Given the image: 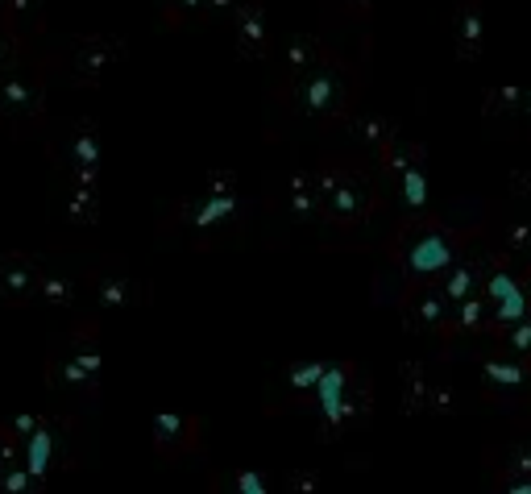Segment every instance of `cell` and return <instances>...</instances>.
Masks as SVG:
<instances>
[{
  "label": "cell",
  "instance_id": "obj_26",
  "mask_svg": "<svg viewBox=\"0 0 531 494\" xmlns=\"http://www.w3.org/2000/svg\"><path fill=\"white\" fill-rule=\"evenodd\" d=\"M457 320H461V328H486V324H490V316H486V304H482L478 295L457 299Z\"/></svg>",
  "mask_w": 531,
  "mask_h": 494
},
{
  "label": "cell",
  "instance_id": "obj_16",
  "mask_svg": "<svg viewBox=\"0 0 531 494\" xmlns=\"http://www.w3.org/2000/svg\"><path fill=\"white\" fill-rule=\"evenodd\" d=\"M154 445L162 457H179L195 445V420L183 416H154Z\"/></svg>",
  "mask_w": 531,
  "mask_h": 494
},
{
  "label": "cell",
  "instance_id": "obj_37",
  "mask_svg": "<svg viewBox=\"0 0 531 494\" xmlns=\"http://www.w3.org/2000/svg\"><path fill=\"white\" fill-rule=\"evenodd\" d=\"M523 270H527V279H531V250L523 254Z\"/></svg>",
  "mask_w": 531,
  "mask_h": 494
},
{
  "label": "cell",
  "instance_id": "obj_6",
  "mask_svg": "<svg viewBox=\"0 0 531 494\" xmlns=\"http://www.w3.org/2000/svg\"><path fill=\"white\" fill-rule=\"evenodd\" d=\"M42 262L34 254H0V304L25 308L38 299Z\"/></svg>",
  "mask_w": 531,
  "mask_h": 494
},
{
  "label": "cell",
  "instance_id": "obj_4",
  "mask_svg": "<svg viewBox=\"0 0 531 494\" xmlns=\"http://www.w3.org/2000/svg\"><path fill=\"white\" fill-rule=\"evenodd\" d=\"M125 59V42L121 38H108V34H92V38H75L67 46V75L71 84H83V88H96L104 84V75L113 71L117 63Z\"/></svg>",
  "mask_w": 531,
  "mask_h": 494
},
{
  "label": "cell",
  "instance_id": "obj_10",
  "mask_svg": "<svg viewBox=\"0 0 531 494\" xmlns=\"http://www.w3.org/2000/svg\"><path fill=\"white\" fill-rule=\"evenodd\" d=\"M233 42L241 50V59H262L266 54V13H262V0H241L233 9Z\"/></svg>",
  "mask_w": 531,
  "mask_h": 494
},
{
  "label": "cell",
  "instance_id": "obj_11",
  "mask_svg": "<svg viewBox=\"0 0 531 494\" xmlns=\"http://www.w3.org/2000/svg\"><path fill=\"white\" fill-rule=\"evenodd\" d=\"M92 295L100 308H137L150 299V287L142 279H129V274H96Z\"/></svg>",
  "mask_w": 531,
  "mask_h": 494
},
{
  "label": "cell",
  "instance_id": "obj_23",
  "mask_svg": "<svg viewBox=\"0 0 531 494\" xmlns=\"http://www.w3.org/2000/svg\"><path fill=\"white\" fill-rule=\"evenodd\" d=\"M21 59H25V34H17L13 25L0 21V75L21 67Z\"/></svg>",
  "mask_w": 531,
  "mask_h": 494
},
{
  "label": "cell",
  "instance_id": "obj_2",
  "mask_svg": "<svg viewBox=\"0 0 531 494\" xmlns=\"http://www.w3.org/2000/svg\"><path fill=\"white\" fill-rule=\"evenodd\" d=\"M46 113V79L38 67H13L0 75V125L34 129Z\"/></svg>",
  "mask_w": 531,
  "mask_h": 494
},
{
  "label": "cell",
  "instance_id": "obj_22",
  "mask_svg": "<svg viewBox=\"0 0 531 494\" xmlns=\"http://www.w3.org/2000/svg\"><path fill=\"white\" fill-rule=\"evenodd\" d=\"M291 208L299 212V216H320V183L312 179V175H295L291 179Z\"/></svg>",
  "mask_w": 531,
  "mask_h": 494
},
{
  "label": "cell",
  "instance_id": "obj_5",
  "mask_svg": "<svg viewBox=\"0 0 531 494\" xmlns=\"http://www.w3.org/2000/svg\"><path fill=\"white\" fill-rule=\"evenodd\" d=\"M299 108L307 117H316V121H332V117H341L345 113V104H349V92H345V79L337 71H328V67H316V71H307L299 75Z\"/></svg>",
  "mask_w": 531,
  "mask_h": 494
},
{
  "label": "cell",
  "instance_id": "obj_19",
  "mask_svg": "<svg viewBox=\"0 0 531 494\" xmlns=\"http://www.w3.org/2000/svg\"><path fill=\"white\" fill-rule=\"evenodd\" d=\"M403 378H407V387H403V407L411 411V416H419V411H432V395H436L432 374L419 366V362H411V366H403Z\"/></svg>",
  "mask_w": 531,
  "mask_h": 494
},
{
  "label": "cell",
  "instance_id": "obj_34",
  "mask_svg": "<svg viewBox=\"0 0 531 494\" xmlns=\"http://www.w3.org/2000/svg\"><path fill=\"white\" fill-rule=\"evenodd\" d=\"M233 486L245 490V494H262L266 490V478L262 474H233Z\"/></svg>",
  "mask_w": 531,
  "mask_h": 494
},
{
  "label": "cell",
  "instance_id": "obj_31",
  "mask_svg": "<svg viewBox=\"0 0 531 494\" xmlns=\"http://www.w3.org/2000/svg\"><path fill=\"white\" fill-rule=\"evenodd\" d=\"M531 250V225H511L507 229V254L511 258H523Z\"/></svg>",
  "mask_w": 531,
  "mask_h": 494
},
{
  "label": "cell",
  "instance_id": "obj_32",
  "mask_svg": "<svg viewBox=\"0 0 531 494\" xmlns=\"http://www.w3.org/2000/svg\"><path fill=\"white\" fill-rule=\"evenodd\" d=\"M502 478H531V453L527 449H515L502 465Z\"/></svg>",
  "mask_w": 531,
  "mask_h": 494
},
{
  "label": "cell",
  "instance_id": "obj_29",
  "mask_svg": "<svg viewBox=\"0 0 531 494\" xmlns=\"http://www.w3.org/2000/svg\"><path fill=\"white\" fill-rule=\"evenodd\" d=\"M357 137H361V142H374V146H382L386 137H395V129H390L382 117H370V121H357Z\"/></svg>",
  "mask_w": 531,
  "mask_h": 494
},
{
  "label": "cell",
  "instance_id": "obj_38",
  "mask_svg": "<svg viewBox=\"0 0 531 494\" xmlns=\"http://www.w3.org/2000/svg\"><path fill=\"white\" fill-rule=\"evenodd\" d=\"M0 9H5V0H0Z\"/></svg>",
  "mask_w": 531,
  "mask_h": 494
},
{
  "label": "cell",
  "instance_id": "obj_24",
  "mask_svg": "<svg viewBox=\"0 0 531 494\" xmlns=\"http://www.w3.org/2000/svg\"><path fill=\"white\" fill-rule=\"evenodd\" d=\"M478 266H457L453 270V279H449V287H444V295H449L453 299V304H457V299H469V295H478Z\"/></svg>",
  "mask_w": 531,
  "mask_h": 494
},
{
  "label": "cell",
  "instance_id": "obj_35",
  "mask_svg": "<svg viewBox=\"0 0 531 494\" xmlns=\"http://www.w3.org/2000/svg\"><path fill=\"white\" fill-rule=\"evenodd\" d=\"M237 0H208V13H233Z\"/></svg>",
  "mask_w": 531,
  "mask_h": 494
},
{
  "label": "cell",
  "instance_id": "obj_12",
  "mask_svg": "<svg viewBox=\"0 0 531 494\" xmlns=\"http://www.w3.org/2000/svg\"><path fill=\"white\" fill-rule=\"evenodd\" d=\"M233 204H237V196H233V175H212V187L204 191V200H200V208H195V229H212V225H220L225 216L233 212Z\"/></svg>",
  "mask_w": 531,
  "mask_h": 494
},
{
  "label": "cell",
  "instance_id": "obj_3",
  "mask_svg": "<svg viewBox=\"0 0 531 494\" xmlns=\"http://www.w3.org/2000/svg\"><path fill=\"white\" fill-rule=\"evenodd\" d=\"M316 183H320V212L332 216L337 225H357V221H366V216H370L374 191L361 175H353V171H324Z\"/></svg>",
  "mask_w": 531,
  "mask_h": 494
},
{
  "label": "cell",
  "instance_id": "obj_21",
  "mask_svg": "<svg viewBox=\"0 0 531 494\" xmlns=\"http://www.w3.org/2000/svg\"><path fill=\"white\" fill-rule=\"evenodd\" d=\"M316 67H324V46L316 38H291V46H287V71L299 79V75L316 71Z\"/></svg>",
  "mask_w": 531,
  "mask_h": 494
},
{
  "label": "cell",
  "instance_id": "obj_8",
  "mask_svg": "<svg viewBox=\"0 0 531 494\" xmlns=\"http://www.w3.org/2000/svg\"><path fill=\"white\" fill-rule=\"evenodd\" d=\"M403 266L415 279H432V274L453 266V245L444 241V233H419L411 245H403Z\"/></svg>",
  "mask_w": 531,
  "mask_h": 494
},
{
  "label": "cell",
  "instance_id": "obj_1",
  "mask_svg": "<svg viewBox=\"0 0 531 494\" xmlns=\"http://www.w3.org/2000/svg\"><path fill=\"white\" fill-rule=\"evenodd\" d=\"M46 378L59 391H96L100 382V341H96V324H79L75 333H67L59 345L50 349Z\"/></svg>",
  "mask_w": 531,
  "mask_h": 494
},
{
  "label": "cell",
  "instance_id": "obj_36",
  "mask_svg": "<svg viewBox=\"0 0 531 494\" xmlns=\"http://www.w3.org/2000/svg\"><path fill=\"white\" fill-rule=\"evenodd\" d=\"M515 187L523 191V196H531V171H519V175H515Z\"/></svg>",
  "mask_w": 531,
  "mask_h": 494
},
{
  "label": "cell",
  "instance_id": "obj_28",
  "mask_svg": "<svg viewBox=\"0 0 531 494\" xmlns=\"http://www.w3.org/2000/svg\"><path fill=\"white\" fill-rule=\"evenodd\" d=\"M399 179H403V191H407V204L411 208L424 204V162H419V167H411V171H403Z\"/></svg>",
  "mask_w": 531,
  "mask_h": 494
},
{
  "label": "cell",
  "instance_id": "obj_9",
  "mask_svg": "<svg viewBox=\"0 0 531 494\" xmlns=\"http://www.w3.org/2000/svg\"><path fill=\"white\" fill-rule=\"evenodd\" d=\"M63 445H59V424L54 420H42L30 436H25V445H21V457H25V470H30L34 486H42L54 470V461H59Z\"/></svg>",
  "mask_w": 531,
  "mask_h": 494
},
{
  "label": "cell",
  "instance_id": "obj_18",
  "mask_svg": "<svg viewBox=\"0 0 531 494\" xmlns=\"http://www.w3.org/2000/svg\"><path fill=\"white\" fill-rule=\"evenodd\" d=\"M444 320H449V295H436V291L411 295V312H407L411 328H440Z\"/></svg>",
  "mask_w": 531,
  "mask_h": 494
},
{
  "label": "cell",
  "instance_id": "obj_27",
  "mask_svg": "<svg viewBox=\"0 0 531 494\" xmlns=\"http://www.w3.org/2000/svg\"><path fill=\"white\" fill-rule=\"evenodd\" d=\"M523 104V92L519 88H498V92H490V100H486V117H494V113H515V108Z\"/></svg>",
  "mask_w": 531,
  "mask_h": 494
},
{
  "label": "cell",
  "instance_id": "obj_13",
  "mask_svg": "<svg viewBox=\"0 0 531 494\" xmlns=\"http://www.w3.org/2000/svg\"><path fill=\"white\" fill-rule=\"evenodd\" d=\"M486 50V17H482V0H465L457 9V54L465 63H473Z\"/></svg>",
  "mask_w": 531,
  "mask_h": 494
},
{
  "label": "cell",
  "instance_id": "obj_20",
  "mask_svg": "<svg viewBox=\"0 0 531 494\" xmlns=\"http://www.w3.org/2000/svg\"><path fill=\"white\" fill-rule=\"evenodd\" d=\"M0 17H5V25H13L17 34H38L42 30V0H5Z\"/></svg>",
  "mask_w": 531,
  "mask_h": 494
},
{
  "label": "cell",
  "instance_id": "obj_33",
  "mask_svg": "<svg viewBox=\"0 0 531 494\" xmlns=\"http://www.w3.org/2000/svg\"><path fill=\"white\" fill-rule=\"evenodd\" d=\"M511 349L523 353V358L531 353V320H519V324L511 328Z\"/></svg>",
  "mask_w": 531,
  "mask_h": 494
},
{
  "label": "cell",
  "instance_id": "obj_17",
  "mask_svg": "<svg viewBox=\"0 0 531 494\" xmlns=\"http://www.w3.org/2000/svg\"><path fill=\"white\" fill-rule=\"evenodd\" d=\"M0 490L5 494H17V490H38L30 470H25V457H21V445L9 441L5 432H0Z\"/></svg>",
  "mask_w": 531,
  "mask_h": 494
},
{
  "label": "cell",
  "instance_id": "obj_25",
  "mask_svg": "<svg viewBox=\"0 0 531 494\" xmlns=\"http://www.w3.org/2000/svg\"><path fill=\"white\" fill-rule=\"evenodd\" d=\"M486 378L498 382V387H523L527 362H490V366H486Z\"/></svg>",
  "mask_w": 531,
  "mask_h": 494
},
{
  "label": "cell",
  "instance_id": "obj_30",
  "mask_svg": "<svg viewBox=\"0 0 531 494\" xmlns=\"http://www.w3.org/2000/svg\"><path fill=\"white\" fill-rule=\"evenodd\" d=\"M162 9L171 21H183L191 13H208V0H162Z\"/></svg>",
  "mask_w": 531,
  "mask_h": 494
},
{
  "label": "cell",
  "instance_id": "obj_7",
  "mask_svg": "<svg viewBox=\"0 0 531 494\" xmlns=\"http://www.w3.org/2000/svg\"><path fill=\"white\" fill-rule=\"evenodd\" d=\"M63 162L71 179H96L100 175V133L92 121H75L63 133Z\"/></svg>",
  "mask_w": 531,
  "mask_h": 494
},
{
  "label": "cell",
  "instance_id": "obj_15",
  "mask_svg": "<svg viewBox=\"0 0 531 494\" xmlns=\"http://www.w3.org/2000/svg\"><path fill=\"white\" fill-rule=\"evenodd\" d=\"M79 291H83V283L75 279V274L59 270V266H42V279H38V299H42V304L71 308V304H79Z\"/></svg>",
  "mask_w": 531,
  "mask_h": 494
},
{
  "label": "cell",
  "instance_id": "obj_14",
  "mask_svg": "<svg viewBox=\"0 0 531 494\" xmlns=\"http://www.w3.org/2000/svg\"><path fill=\"white\" fill-rule=\"evenodd\" d=\"M63 212L71 225H96L100 216V191H96V179H71L67 183V196H63Z\"/></svg>",
  "mask_w": 531,
  "mask_h": 494
}]
</instances>
